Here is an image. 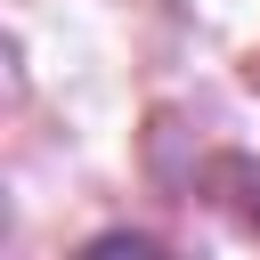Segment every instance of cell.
<instances>
[{"mask_svg": "<svg viewBox=\"0 0 260 260\" xmlns=\"http://www.w3.org/2000/svg\"><path fill=\"white\" fill-rule=\"evenodd\" d=\"M122 252H130V260H154V252H162V236L114 228V236H89V244H81V260H122Z\"/></svg>", "mask_w": 260, "mask_h": 260, "instance_id": "6da1fadb", "label": "cell"}]
</instances>
